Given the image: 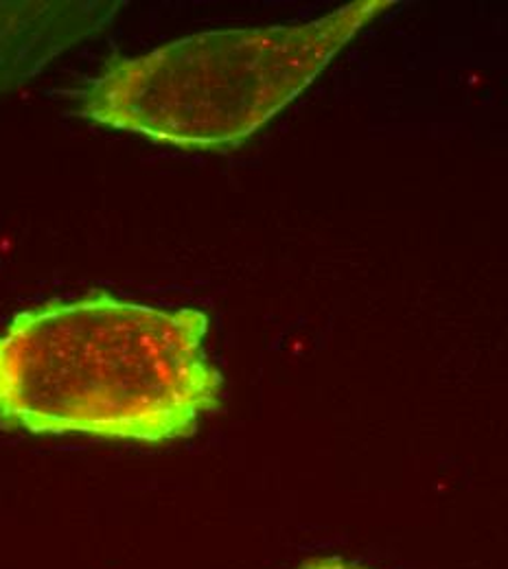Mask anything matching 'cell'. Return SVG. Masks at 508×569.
<instances>
[{
    "label": "cell",
    "instance_id": "obj_1",
    "mask_svg": "<svg viewBox=\"0 0 508 569\" xmlns=\"http://www.w3.org/2000/svg\"><path fill=\"white\" fill-rule=\"evenodd\" d=\"M202 309H160L92 289L16 313L0 333V427L167 445L221 408Z\"/></svg>",
    "mask_w": 508,
    "mask_h": 569
},
{
    "label": "cell",
    "instance_id": "obj_2",
    "mask_svg": "<svg viewBox=\"0 0 508 569\" xmlns=\"http://www.w3.org/2000/svg\"><path fill=\"white\" fill-rule=\"evenodd\" d=\"M392 0H358L305 22L189 36L114 58L74 114L182 151L241 147L298 99Z\"/></svg>",
    "mask_w": 508,
    "mask_h": 569
},
{
    "label": "cell",
    "instance_id": "obj_3",
    "mask_svg": "<svg viewBox=\"0 0 508 569\" xmlns=\"http://www.w3.org/2000/svg\"><path fill=\"white\" fill-rule=\"evenodd\" d=\"M123 7L119 0H0V94L106 31Z\"/></svg>",
    "mask_w": 508,
    "mask_h": 569
},
{
    "label": "cell",
    "instance_id": "obj_4",
    "mask_svg": "<svg viewBox=\"0 0 508 569\" xmlns=\"http://www.w3.org/2000/svg\"><path fill=\"white\" fill-rule=\"evenodd\" d=\"M298 569H368L358 563H351V561H345V559H333V557H327V559H311L307 563H302Z\"/></svg>",
    "mask_w": 508,
    "mask_h": 569
}]
</instances>
